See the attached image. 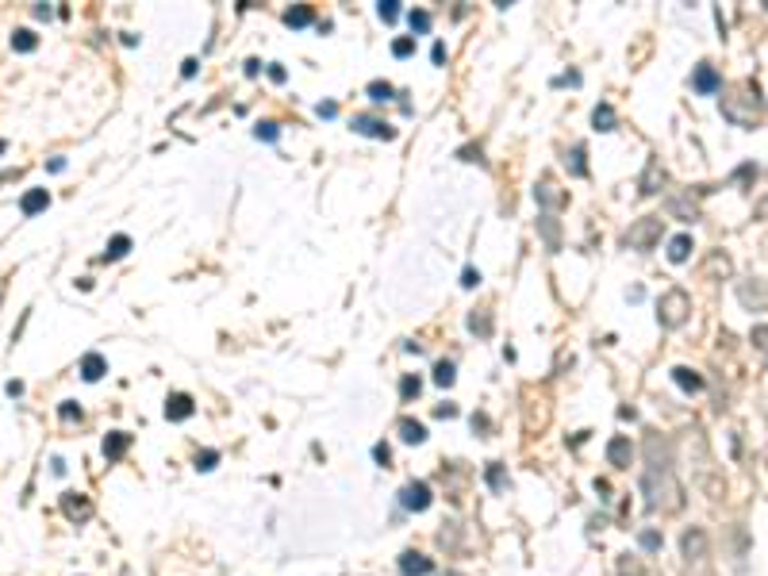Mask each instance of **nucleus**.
<instances>
[{
	"label": "nucleus",
	"instance_id": "nucleus-2",
	"mask_svg": "<svg viewBox=\"0 0 768 576\" xmlns=\"http://www.w3.org/2000/svg\"><path fill=\"white\" fill-rule=\"evenodd\" d=\"M661 235V219H653V216H645V219H638L630 230H626V246H634V250H645V246H653V238Z\"/></svg>",
	"mask_w": 768,
	"mask_h": 576
},
{
	"label": "nucleus",
	"instance_id": "nucleus-43",
	"mask_svg": "<svg viewBox=\"0 0 768 576\" xmlns=\"http://www.w3.org/2000/svg\"><path fill=\"white\" fill-rule=\"evenodd\" d=\"M269 77H273L277 85H281V81H284V70H281V65H269Z\"/></svg>",
	"mask_w": 768,
	"mask_h": 576
},
{
	"label": "nucleus",
	"instance_id": "nucleus-44",
	"mask_svg": "<svg viewBox=\"0 0 768 576\" xmlns=\"http://www.w3.org/2000/svg\"><path fill=\"white\" fill-rule=\"evenodd\" d=\"M757 211H761V219H768V200H761V208H757Z\"/></svg>",
	"mask_w": 768,
	"mask_h": 576
},
{
	"label": "nucleus",
	"instance_id": "nucleus-42",
	"mask_svg": "<svg viewBox=\"0 0 768 576\" xmlns=\"http://www.w3.org/2000/svg\"><path fill=\"white\" fill-rule=\"evenodd\" d=\"M430 58H435V62H446V46H442V43H435V51H430Z\"/></svg>",
	"mask_w": 768,
	"mask_h": 576
},
{
	"label": "nucleus",
	"instance_id": "nucleus-19",
	"mask_svg": "<svg viewBox=\"0 0 768 576\" xmlns=\"http://www.w3.org/2000/svg\"><path fill=\"white\" fill-rule=\"evenodd\" d=\"M39 46V39H35V31H27V27H20L12 35V51H20V54H31Z\"/></svg>",
	"mask_w": 768,
	"mask_h": 576
},
{
	"label": "nucleus",
	"instance_id": "nucleus-6",
	"mask_svg": "<svg viewBox=\"0 0 768 576\" xmlns=\"http://www.w3.org/2000/svg\"><path fill=\"white\" fill-rule=\"evenodd\" d=\"M354 131H362V135H369V138H396V131H392L384 119H373V115H354Z\"/></svg>",
	"mask_w": 768,
	"mask_h": 576
},
{
	"label": "nucleus",
	"instance_id": "nucleus-27",
	"mask_svg": "<svg viewBox=\"0 0 768 576\" xmlns=\"http://www.w3.org/2000/svg\"><path fill=\"white\" fill-rule=\"evenodd\" d=\"M565 166H573V177H584V173H588V166H584V150H580V146L565 158Z\"/></svg>",
	"mask_w": 768,
	"mask_h": 576
},
{
	"label": "nucleus",
	"instance_id": "nucleus-37",
	"mask_svg": "<svg viewBox=\"0 0 768 576\" xmlns=\"http://www.w3.org/2000/svg\"><path fill=\"white\" fill-rule=\"evenodd\" d=\"M469 327H472V331H480V334H488V331H492V319H488V315H480V319L472 315V319H469Z\"/></svg>",
	"mask_w": 768,
	"mask_h": 576
},
{
	"label": "nucleus",
	"instance_id": "nucleus-41",
	"mask_svg": "<svg viewBox=\"0 0 768 576\" xmlns=\"http://www.w3.org/2000/svg\"><path fill=\"white\" fill-rule=\"evenodd\" d=\"M181 73H185V77H192V73H196V58H185V65H181Z\"/></svg>",
	"mask_w": 768,
	"mask_h": 576
},
{
	"label": "nucleus",
	"instance_id": "nucleus-4",
	"mask_svg": "<svg viewBox=\"0 0 768 576\" xmlns=\"http://www.w3.org/2000/svg\"><path fill=\"white\" fill-rule=\"evenodd\" d=\"M399 572L404 576H430L435 572V561L423 557V554H415V549H407V554L399 557Z\"/></svg>",
	"mask_w": 768,
	"mask_h": 576
},
{
	"label": "nucleus",
	"instance_id": "nucleus-29",
	"mask_svg": "<svg viewBox=\"0 0 768 576\" xmlns=\"http://www.w3.org/2000/svg\"><path fill=\"white\" fill-rule=\"evenodd\" d=\"M373 457H377V465H380V469H388V465H392V450L384 446V442H377V446H373Z\"/></svg>",
	"mask_w": 768,
	"mask_h": 576
},
{
	"label": "nucleus",
	"instance_id": "nucleus-10",
	"mask_svg": "<svg viewBox=\"0 0 768 576\" xmlns=\"http://www.w3.org/2000/svg\"><path fill=\"white\" fill-rule=\"evenodd\" d=\"M62 511L69 518H88V515H93V504H88L85 496H77V492H65V496H62Z\"/></svg>",
	"mask_w": 768,
	"mask_h": 576
},
{
	"label": "nucleus",
	"instance_id": "nucleus-25",
	"mask_svg": "<svg viewBox=\"0 0 768 576\" xmlns=\"http://www.w3.org/2000/svg\"><path fill=\"white\" fill-rule=\"evenodd\" d=\"M369 96H373V104L392 100V85H388V81H373V85H369Z\"/></svg>",
	"mask_w": 768,
	"mask_h": 576
},
{
	"label": "nucleus",
	"instance_id": "nucleus-21",
	"mask_svg": "<svg viewBox=\"0 0 768 576\" xmlns=\"http://www.w3.org/2000/svg\"><path fill=\"white\" fill-rule=\"evenodd\" d=\"M131 250V238L127 235H116L108 242V250H104V261H116V258H124V254Z\"/></svg>",
	"mask_w": 768,
	"mask_h": 576
},
{
	"label": "nucleus",
	"instance_id": "nucleus-32",
	"mask_svg": "<svg viewBox=\"0 0 768 576\" xmlns=\"http://www.w3.org/2000/svg\"><path fill=\"white\" fill-rule=\"evenodd\" d=\"M411 51H415V39H396V43H392V54L396 58H407Z\"/></svg>",
	"mask_w": 768,
	"mask_h": 576
},
{
	"label": "nucleus",
	"instance_id": "nucleus-14",
	"mask_svg": "<svg viewBox=\"0 0 768 576\" xmlns=\"http://www.w3.org/2000/svg\"><path fill=\"white\" fill-rule=\"evenodd\" d=\"M46 204H51V192H46V188H31V192L20 200V211L23 216H35V211L46 208Z\"/></svg>",
	"mask_w": 768,
	"mask_h": 576
},
{
	"label": "nucleus",
	"instance_id": "nucleus-30",
	"mask_svg": "<svg viewBox=\"0 0 768 576\" xmlns=\"http://www.w3.org/2000/svg\"><path fill=\"white\" fill-rule=\"evenodd\" d=\"M254 135H258V138H265V143H273V138L281 135V131H277V123H258Z\"/></svg>",
	"mask_w": 768,
	"mask_h": 576
},
{
	"label": "nucleus",
	"instance_id": "nucleus-20",
	"mask_svg": "<svg viewBox=\"0 0 768 576\" xmlns=\"http://www.w3.org/2000/svg\"><path fill=\"white\" fill-rule=\"evenodd\" d=\"M284 20H289V27H307V23L315 20V12L307 4H296V8H289V15H284Z\"/></svg>",
	"mask_w": 768,
	"mask_h": 576
},
{
	"label": "nucleus",
	"instance_id": "nucleus-5",
	"mask_svg": "<svg viewBox=\"0 0 768 576\" xmlns=\"http://www.w3.org/2000/svg\"><path fill=\"white\" fill-rule=\"evenodd\" d=\"M607 461L615 469H626L634 461V446H630V438H626V434H618V438H611L607 442Z\"/></svg>",
	"mask_w": 768,
	"mask_h": 576
},
{
	"label": "nucleus",
	"instance_id": "nucleus-9",
	"mask_svg": "<svg viewBox=\"0 0 768 576\" xmlns=\"http://www.w3.org/2000/svg\"><path fill=\"white\" fill-rule=\"evenodd\" d=\"M399 438L407 442V446H423V442H427V426L419 423V419H399Z\"/></svg>",
	"mask_w": 768,
	"mask_h": 576
},
{
	"label": "nucleus",
	"instance_id": "nucleus-8",
	"mask_svg": "<svg viewBox=\"0 0 768 576\" xmlns=\"http://www.w3.org/2000/svg\"><path fill=\"white\" fill-rule=\"evenodd\" d=\"M691 85H696V93H703V96H710L715 93L722 81H718V73H715V65H696V73H691Z\"/></svg>",
	"mask_w": 768,
	"mask_h": 576
},
{
	"label": "nucleus",
	"instance_id": "nucleus-26",
	"mask_svg": "<svg viewBox=\"0 0 768 576\" xmlns=\"http://www.w3.org/2000/svg\"><path fill=\"white\" fill-rule=\"evenodd\" d=\"M488 484H492L496 492L508 488V473H503V465H488Z\"/></svg>",
	"mask_w": 768,
	"mask_h": 576
},
{
	"label": "nucleus",
	"instance_id": "nucleus-36",
	"mask_svg": "<svg viewBox=\"0 0 768 576\" xmlns=\"http://www.w3.org/2000/svg\"><path fill=\"white\" fill-rule=\"evenodd\" d=\"M661 546V534L657 530H642V549H657Z\"/></svg>",
	"mask_w": 768,
	"mask_h": 576
},
{
	"label": "nucleus",
	"instance_id": "nucleus-28",
	"mask_svg": "<svg viewBox=\"0 0 768 576\" xmlns=\"http://www.w3.org/2000/svg\"><path fill=\"white\" fill-rule=\"evenodd\" d=\"M216 461H219L216 450H204V454H196V469H200V473H211V469H216Z\"/></svg>",
	"mask_w": 768,
	"mask_h": 576
},
{
	"label": "nucleus",
	"instance_id": "nucleus-23",
	"mask_svg": "<svg viewBox=\"0 0 768 576\" xmlns=\"http://www.w3.org/2000/svg\"><path fill=\"white\" fill-rule=\"evenodd\" d=\"M407 20H411V31H415V35H427V31H430V12H423V8H415Z\"/></svg>",
	"mask_w": 768,
	"mask_h": 576
},
{
	"label": "nucleus",
	"instance_id": "nucleus-13",
	"mask_svg": "<svg viewBox=\"0 0 768 576\" xmlns=\"http://www.w3.org/2000/svg\"><path fill=\"white\" fill-rule=\"evenodd\" d=\"M104 373H108V361H104L100 353H85V358H81V377H85V381H100Z\"/></svg>",
	"mask_w": 768,
	"mask_h": 576
},
{
	"label": "nucleus",
	"instance_id": "nucleus-12",
	"mask_svg": "<svg viewBox=\"0 0 768 576\" xmlns=\"http://www.w3.org/2000/svg\"><path fill=\"white\" fill-rule=\"evenodd\" d=\"M684 554H688V561H691V557L703 561V557H707V534L703 530H688V534H684Z\"/></svg>",
	"mask_w": 768,
	"mask_h": 576
},
{
	"label": "nucleus",
	"instance_id": "nucleus-1",
	"mask_svg": "<svg viewBox=\"0 0 768 576\" xmlns=\"http://www.w3.org/2000/svg\"><path fill=\"white\" fill-rule=\"evenodd\" d=\"M688 311H691V300H688L684 288H668V292L657 300V319L665 327H680L684 319H688Z\"/></svg>",
	"mask_w": 768,
	"mask_h": 576
},
{
	"label": "nucleus",
	"instance_id": "nucleus-7",
	"mask_svg": "<svg viewBox=\"0 0 768 576\" xmlns=\"http://www.w3.org/2000/svg\"><path fill=\"white\" fill-rule=\"evenodd\" d=\"M192 396H185V392H173V396L166 400V419H173V423H185V419L192 415Z\"/></svg>",
	"mask_w": 768,
	"mask_h": 576
},
{
	"label": "nucleus",
	"instance_id": "nucleus-24",
	"mask_svg": "<svg viewBox=\"0 0 768 576\" xmlns=\"http://www.w3.org/2000/svg\"><path fill=\"white\" fill-rule=\"evenodd\" d=\"M435 384H442V388L453 384V361H438L435 365Z\"/></svg>",
	"mask_w": 768,
	"mask_h": 576
},
{
	"label": "nucleus",
	"instance_id": "nucleus-17",
	"mask_svg": "<svg viewBox=\"0 0 768 576\" xmlns=\"http://www.w3.org/2000/svg\"><path fill=\"white\" fill-rule=\"evenodd\" d=\"M673 377H676V384H680L684 392H699V388H703V377L691 373V369H684V365H680V369H673Z\"/></svg>",
	"mask_w": 768,
	"mask_h": 576
},
{
	"label": "nucleus",
	"instance_id": "nucleus-40",
	"mask_svg": "<svg viewBox=\"0 0 768 576\" xmlns=\"http://www.w3.org/2000/svg\"><path fill=\"white\" fill-rule=\"evenodd\" d=\"M4 392H8V396H23V384H20V381H8Z\"/></svg>",
	"mask_w": 768,
	"mask_h": 576
},
{
	"label": "nucleus",
	"instance_id": "nucleus-11",
	"mask_svg": "<svg viewBox=\"0 0 768 576\" xmlns=\"http://www.w3.org/2000/svg\"><path fill=\"white\" fill-rule=\"evenodd\" d=\"M127 446H131V434H124V431H112L108 438H104V457L108 461H119L127 454Z\"/></svg>",
	"mask_w": 768,
	"mask_h": 576
},
{
	"label": "nucleus",
	"instance_id": "nucleus-39",
	"mask_svg": "<svg viewBox=\"0 0 768 576\" xmlns=\"http://www.w3.org/2000/svg\"><path fill=\"white\" fill-rule=\"evenodd\" d=\"M315 112H319L323 119H334V115H338V104H334V100H323V104H319V108H315Z\"/></svg>",
	"mask_w": 768,
	"mask_h": 576
},
{
	"label": "nucleus",
	"instance_id": "nucleus-16",
	"mask_svg": "<svg viewBox=\"0 0 768 576\" xmlns=\"http://www.w3.org/2000/svg\"><path fill=\"white\" fill-rule=\"evenodd\" d=\"M696 250V242H691V235H676L673 242H668V261H688V254Z\"/></svg>",
	"mask_w": 768,
	"mask_h": 576
},
{
	"label": "nucleus",
	"instance_id": "nucleus-38",
	"mask_svg": "<svg viewBox=\"0 0 768 576\" xmlns=\"http://www.w3.org/2000/svg\"><path fill=\"white\" fill-rule=\"evenodd\" d=\"M461 284H465V288H477V284H480V269H465V273H461Z\"/></svg>",
	"mask_w": 768,
	"mask_h": 576
},
{
	"label": "nucleus",
	"instance_id": "nucleus-35",
	"mask_svg": "<svg viewBox=\"0 0 768 576\" xmlns=\"http://www.w3.org/2000/svg\"><path fill=\"white\" fill-rule=\"evenodd\" d=\"M58 415L65 419V423H73V419H81V407H77V403H69V400H65L62 407H58Z\"/></svg>",
	"mask_w": 768,
	"mask_h": 576
},
{
	"label": "nucleus",
	"instance_id": "nucleus-34",
	"mask_svg": "<svg viewBox=\"0 0 768 576\" xmlns=\"http://www.w3.org/2000/svg\"><path fill=\"white\" fill-rule=\"evenodd\" d=\"M377 12H380V20H388V23H392V20L399 15V4H396V0H384V4L377 8Z\"/></svg>",
	"mask_w": 768,
	"mask_h": 576
},
{
	"label": "nucleus",
	"instance_id": "nucleus-31",
	"mask_svg": "<svg viewBox=\"0 0 768 576\" xmlns=\"http://www.w3.org/2000/svg\"><path fill=\"white\" fill-rule=\"evenodd\" d=\"M542 230H545V242H550V250H557V227H553L550 216H542Z\"/></svg>",
	"mask_w": 768,
	"mask_h": 576
},
{
	"label": "nucleus",
	"instance_id": "nucleus-33",
	"mask_svg": "<svg viewBox=\"0 0 768 576\" xmlns=\"http://www.w3.org/2000/svg\"><path fill=\"white\" fill-rule=\"evenodd\" d=\"M753 346L764 353V361H768V327H757V331H753Z\"/></svg>",
	"mask_w": 768,
	"mask_h": 576
},
{
	"label": "nucleus",
	"instance_id": "nucleus-3",
	"mask_svg": "<svg viewBox=\"0 0 768 576\" xmlns=\"http://www.w3.org/2000/svg\"><path fill=\"white\" fill-rule=\"evenodd\" d=\"M399 504H404L407 511H427V507H430V484H423V480L404 484V492H399Z\"/></svg>",
	"mask_w": 768,
	"mask_h": 576
},
{
	"label": "nucleus",
	"instance_id": "nucleus-15",
	"mask_svg": "<svg viewBox=\"0 0 768 576\" xmlns=\"http://www.w3.org/2000/svg\"><path fill=\"white\" fill-rule=\"evenodd\" d=\"M534 196H538V200L545 204V208H561V204H565V192H557V185H553L550 177H545L542 185L534 188Z\"/></svg>",
	"mask_w": 768,
	"mask_h": 576
},
{
	"label": "nucleus",
	"instance_id": "nucleus-18",
	"mask_svg": "<svg viewBox=\"0 0 768 576\" xmlns=\"http://www.w3.org/2000/svg\"><path fill=\"white\" fill-rule=\"evenodd\" d=\"M592 123H595V131H615V108L611 104H595Z\"/></svg>",
	"mask_w": 768,
	"mask_h": 576
},
{
	"label": "nucleus",
	"instance_id": "nucleus-22",
	"mask_svg": "<svg viewBox=\"0 0 768 576\" xmlns=\"http://www.w3.org/2000/svg\"><path fill=\"white\" fill-rule=\"evenodd\" d=\"M419 392H423V381H419L415 373H407L404 381H399V396H404V400H415Z\"/></svg>",
	"mask_w": 768,
	"mask_h": 576
}]
</instances>
